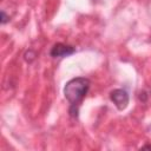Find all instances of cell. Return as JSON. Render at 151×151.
Returning <instances> with one entry per match:
<instances>
[{
	"label": "cell",
	"mask_w": 151,
	"mask_h": 151,
	"mask_svg": "<svg viewBox=\"0 0 151 151\" xmlns=\"http://www.w3.org/2000/svg\"><path fill=\"white\" fill-rule=\"evenodd\" d=\"M91 81L84 77H77L68 80L64 87V96L70 103V116L78 118L79 106L90 90Z\"/></svg>",
	"instance_id": "1"
},
{
	"label": "cell",
	"mask_w": 151,
	"mask_h": 151,
	"mask_svg": "<svg viewBox=\"0 0 151 151\" xmlns=\"http://www.w3.org/2000/svg\"><path fill=\"white\" fill-rule=\"evenodd\" d=\"M110 99L116 105V107L118 110H120V111L124 110V109H126V106L129 104V94L123 88H116V90H113L110 93Z\"/></svg>",
	"instance_id": "2"
},
{
	"label": "cell",
	"mask_w": 151,
	"mask_h": 151,
	"mask_svg": "<svg viewBox=\"0 0 151 151\" xmlns=\"http://www.w3.org/2000/svg\"><path fill=\"white\" fill-rule=\"evenodd\" d=\"M76 52L74 47L71 45H66L63 42H57L53 45V47L50 51V55L52 58H64L73 54Z\"/></svg>",
	"instance_id": "3"
},
{
	"label": "cell",
	"mask_w": 151,
	"mask_h": 151,
	"mask_svg": "<svg viewBox=\"0 0 151 151\" xmlns=\"http://www.w3.org/2000/svg\"><path fill=\"white\" fill-rule=\"evenodd\" d=\"M8 19H9V17H7V14L5 13V11H1V24L5 25L8 21Z\"/></svg>",
	"instance_id": "4"
},
{
	"label": "cell",
	"mask_w": 151,
	"mask_h": 151,
	"mask_svg": "<svg viewBox=\"0 0 151 151\" xmlns=\"http://www.w3.org/2000/svg\"><path fill=\"white\" fill-rule=\"evenodd\" d=\"M143 147H145V149H151V145H145V146H143Z\"/></svg>",
	"instance_id": "5"
}]
</instances>
